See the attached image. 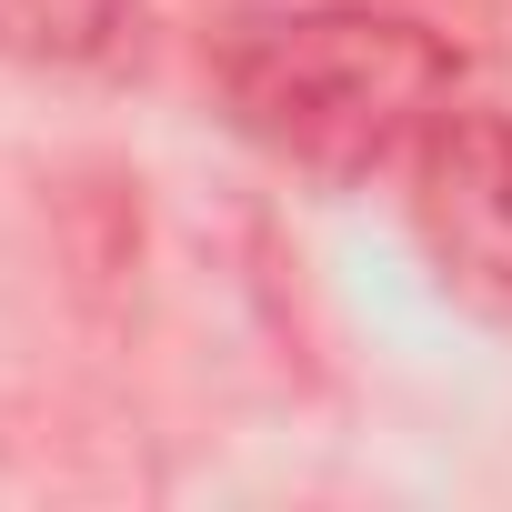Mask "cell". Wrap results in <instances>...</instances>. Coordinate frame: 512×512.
I'll return each mask as SVG.
<instances>
[{"label": "cell", "mask_w": 512, "mask_h": 512, "mask_svg": "<svg viewBox=\"0 0 512 512\" xmlns=\"http://www.w3.org/2000/svg\"><path fill=\"white\" fill-rule=\"evenodd\" d=\"M211 91L241 141L312 181H372L422 151V131L452 111V41L362 11V0H292L241 11L211 41Z\"/></svg>", "instance_id": "obj_1"}, {"label": "cell", "mask_w": 512, "mask_h": 512, "mask_svg": "<svg viewBox=\"0 0 512 512\" xmlns=\"http://www.w3.org/2000/svg\"><path fill=\"white\" fill-rule=\"evenodd\" d=\"M412 231L452 302L512 322V121L502 111H442L412 151Z\"/></svg>", "instance_id": "obj_2"}, {"label": "cell", "mask_w": 512, "mask_h": 512, "mask_svg": "<svg viewBox=\"0 0 512 512\" xmlns=\"http://www.w3.org/2000/svg\"><path fill=\"white\" fill-rule=\"evenodd\" d=\"M121 21H131V0H0V51L71 71V61H101Z\"/></svg>", "instance_id": "obj_3"}]
</instances>
